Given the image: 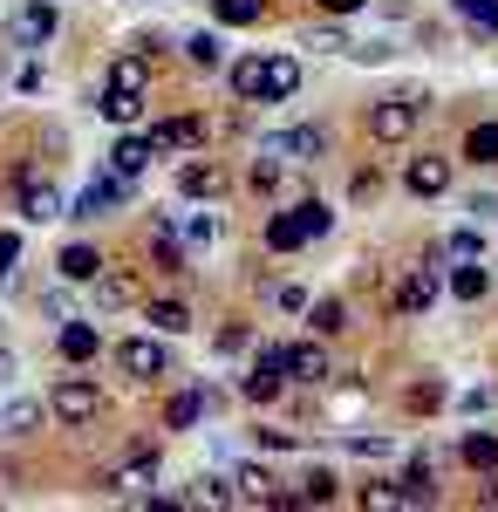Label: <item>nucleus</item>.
<instances>
[{"mask_svg": "<svg viewBox=\"0 0 498 512\" xmlns=\"http://www.w3.org/2000/svg\"><path fill=\"white\" fill-rule=\"evenodd\" d=\"M437 403H444L437 383H417V390H410V410H417V417H423V410H437Z\"/></svg>", "mask_w": 498, "mask_h": 512, "instance_id": "44", "label": "nucleus"}, {"mask_svg": "<svg viewBox=\"0 0 498 512\" xmlns=\"http://www.w3.org/2000/svg\"><path fill=\"white\" fill-rule=\"evenodd\" d=\"M458 458H464V465H471L478 478H485V472H498V437H492V431H471V437L458 444Z\"/></svg>", "mask_w": 498, "mask_h": 512, "instance_id": "22", "label": "nucleus"}, {"mask_svg": "<svg viewBox=\"0 0 498 512\" xmlns=\"http://www.w3.org/2000/svg\"><path fill=\"white\" fill-rule=\"evenodd\" d=\"M151 158H157L151 137H123V144L110 151V171H123V178H144V171H151Z\"/></svg>", "mask_w": 498, "mask_h": 512, "instance_id": "15", "label": "nucleus"}, {"mask_svg": "<svg viewBox=\"0 0 498 512\" xmlns=\"http://www.w3.org/2000/svg\"><path fill=\"white\" fill-rule=\"evenodd\" d=\"M144 315L157 321V335H185V328H192V308H185V301H151Z\"/></svg>", "mask_w": 498, "mask_h": 512, "instance_id": "30", "label": "nucleus"}, {"mask_svg": "<svg viewBox=\"0 0 498 512\" xmlns=\"http://www.w3.org/2000/svg\"><path fill=\"white\" fill-rule=\"evenodd\" d=\"M267 151H273V158H301V164H314V158H328V130H321V123L280 130V137H267Z\"/></svg>", "mask_w": 498, "mask_h": 512, "instance_id": "8", "label": "nucleus"}, {"mask_svg": "<svg viewBox=\"0 0 498 512\" xmlns=\"http://www.w3.org/2000/svg\"><path fill=\"white\" fill-rule=\"evenodd\" d=\"M96 349H103V335L89 321H62V355L69 362H96Z\"/></svg>", "mask_w": 498, "mask_h": 512, "instance_id": "21", "label": "nucleus"}, {"mask_svg": "<svg viewBox=\"0 0 498 512\" xmlns=\"http://www.w3.org/2000/svg\"><path fill=\"white\" fill-rule=\"evenodd\" d=\"M246 342H253V328H246V321H232V328H219V355H239Z\"/></svg>", "mask_w": 498, "mask_h": 512, "instance_id": "42", "label": "nucleus"}, {"mask_svg": "<svg viewBox=\"0 0 498 512\" xmlns=\"http://www.w3.org/2000/svg\"><path fill=\"white\" fill-rule=\"evenodd\" d=\"M116 369H123L130 383H157V376H171V355H164V342H151V335H130V342H116Z\"/></svg>", "mask_w": 498, "mask_h": 512, "instance_id": "2", "label": "nucleus"}, {"mask_svg": "<svg viewBox=\"0 0 498 512\" xmlns=\"http://www.w3.org/2000/svg\"><path fill=\"white\" fill-rule=\"evenodd\" d=\"M307 328H314V335H342L348 308H342V301H307Z\"/></svg>", "mask_w": 498, "mask_h": 512, "instance_id": "31", "label": "nucleus"}, {"mask_svg": "<svg viewBox=\"0 0 498 512\" xmlns=\"http://www.w3.org/2000/svg\"><path fill=\"white\" fill-rule=\"evenodd\" d=\"M301 226H307V239H321L328 226H335V212H328L321 198H307V205H301Z\"/></svg>", "mask_w": 498, "mask_h": 512, "instance_id": "39", "label": "nucleus"}, {"mask_svg": "<svg viewBox=\"0 0 498 512\" xmlns=\"http://www.w3.org/2000/svg\"><path fill=\"white\" fill-rule=\"evenodd\" d=\"M280 383H287V342H267V349L253 355V376H246L239 390H246V403H273Z\"/></svg>", "mask_w": 498, "mask_h": 512, "instance_id": "3", "label": "nucleus"}, {"mask_svg": "<svg viewBox=\"0 0 498 512\" xmlns=\"http://www.w3.org/2000/svg\"><path fill=\"white\" fill-rule=\"evenodd\" d=\"M444 253H451V260H478L485 239H478V233H451V239H444Z\"/></svg>", "mask_w": 498, "mask_h": 512, "instance_id": "41", "label": "nucleus"}, {"mask_svg": "<svg viewBox=\"0 0 498 512\" xmlns=\"http://www.w3.org/2000/svg\"><path fill=\"white\" fill-rule=\"evenodd\" d=\"M151 478H157V458H151V451H137V458H130L123 472H110V492H123V499H137V492H144Z\"/></svg>", "mask_w": 498, "mask_h": 512, "instance_id": "20", "label": "nucleus"}, {"mask_svg": "<svg viewBox=\"0 0 498 512\" xmlns=\"http://www.w3.org/2000/svg\"><path fill=\"white\" fill-rule=\"evenodd\" d=\"M212 14H219V28H253L267 14V0H212Z\"/></svg>", "mask_w": 498, "mask_h": 512, "instance_id": "28", "label": "nucleus"}, {"mask_svg": "<svg viewBox=\"0 0 498 512\" xmlns=\"http://www.w3.org/2000/svg\"><path fill=\"white\" fill-rule=\"evenodd\" d=\"M103 117L110 123H137L144 117V96H116V89H103Z\"/></svg>", "mask_w": 498, "mask_h": 512, "instance_id": "35", "label": "nucleus"}, {"mask_svg": "<svg viewBox=\"0 0 498 512\" xmlns=\"http://www.w3.org/2000/svg\"><path fill=\"white\" fill-rule=\"evenodd\" d=\"M267 246H273V253H294V246H307L301 212H273V219H267Z\"/></svg>", "mask_w": 498, "mask_h": 512, "instance_id": "23", "label": "nucleus"}, {"mask_svg": "<svg viewBox=\"0 0 498 512\" xmlns=\"http://www.w3.org/2000/svg\"><path fill=\"white\" fill-rule=\"evenodd\" d=\"M14 260H21V233H0V280L14 274Z\"/></svg>", "mask_w": 498, "mask_h": 512, "instance_id": "45", "label": "nucleus"}, {"mask_svg": "<svg viewBox=\"0 0 498 512\" xmlns=\"http://www.w3.org/2000/svg\"><path fill=\"white\" fill-rule=\"evenodd\" d=\"M348 451H362V458H383L389 437H369V431H362V437H348Z\"/></svg>", "mask_w": 498, "mask_h": 512, "instance_id": "46", "label": "nucleus"}, {"mask_svg": "<svg viewBox=\"0 0 498 512\" xmlns=\"http://www.w3.org/2000/svg\"><path fill=\"white\" fill-rule=\"evenodd\" d=\"M205 410H212V396H205V383H198V390H178L171 403H164V431H192V424L205 417Z\"/></svg>", "mask_w": 498, "mask_h": 512, "instance_id": "13", "label": "nucleus"}, {"mask_svg": "<svg viewBox=\"0 0 498 512\" xmlns=\"http://www.w3.org/2000/svg\"><path fill=\"white\" fill-rule=\"evenodd\" d=\"M260 437V451H294V431H253Z\"/></svg>", "mask_w": 498, "mask_h": 512, "instance_id": "47", "label": "nucleus"}, {"mask_svg": "<svg viewBox=\"0 0 498 512\" xmlns=\"http://www.w3.org/2000/svg\"><path fill=\"white\" fill-rule=\"evenodd\" d=\"M232 485H239V499H246V506H294V492H280L267 465H239Z\"/></svg>", "mask_w": 498, "mask_h": 512, "instance_id": "9", "label": "nucleus"}, {"mask_svg": "<svg viewBox=\"0 0 498 512\" xmlns=\"http://www.w3.org/2000/svg\"><path fill=\"white\" fill-rule=\"evenodd\" d=\"M219 185H226V178H219V164H212V158H192L185 171H178V192H185V198H219Z\"/></svg>", "mask_w": 498, "mask_h": 512, "instance_id": "16", "label": "nucleus"}, {"mask_svg": "<svg viewBox=\"0 0 498 512\" xmlns=\"http://www.w3.org/2000/svg\"><path fill=\"white\" fill-rule=\"evenodd\" d=\"M464 21H471V41H492L498 35V0H451Z\"/></svg>", "mask_w": 498, "mask_h": 512, "instance_id": "26", "label": "nucleus"}, {"mask_svg": "<svg viewBox=\"0 0 498 512\" xmlns=\"http://www.w3.org/2000/svg\"><path fill=\"white\" fill-rule=\"evenodd\" d=\"M403 185H410L417 198H444L451 192V158H437V151H430V158H410Z\"/></svg>", "mask_w": 498, "mask_h": 512, "instance_id": "10", "label": "nucleus"}, {"mask_svg": "<svg viewBox=\"0 0 498 512\" xmlns=\"http://www.w3.org/2000/svg\"><path fill=\"white\" fill-rule=\"evenodd\" d=\"M89 287H96V308H103V315H110V308H130V301H137L130 274H96Z\"/></svg>", "mask_w": 498, "mask_h": 512, "instance_id": "25", "label": "nucleus"}, {"mask_svg": "<svg viewBox=\"0 0 498 512\" xmlns=\"http://www.w3.org/2000/svg\"><path fill=\"white\" fill-rule=\"evenodd\" d=\"M301 89V62L294 55H267V103H287Z\"/></svg>", "mask_w": 498, "mask_h": 512, "instance_id": "18", "label": "nucleus"}, {"mask_svg": "<svg viewBox=\"0 0 498 512\" xmlns=\"http://www.w3.org/2000/svg\"><path fill=\"white\" fill-rule=\"evenodd\" d=\"M48 410H55L69 431H82V424H96V417H103V390H96L89 376H62L55 396H48Z\"/></svg>", "mask_w": 498, "mask_h": 512, "instance_id": "1", "label": "nucleus"}, {"mask_svg": "<svg viewBox=\"0 0 498 512\" xmlns=\"http://www.w3.org/2000/svg\"><path fill=\"white\" fill-rule=\"evenodd\" d=\"M212 239H219V219L212 212H192L185 219V246H212Z\"/></svg>", "mask_w": 498, "mask_h": 512, "instance_id": "38", "label": "nucleus"}, {"mask_svg": "<svg viewBox=\"0 0 498 512\" xmlns=\"http://www.w3.org/2000/svg\"><path fill=\"white\" fill-rule=\"evenodd\" d=\"M362 506H369V512H389V506H403V485H369V492H362Z\"/></svg>", "mask_w": 498, "mask_h": 512, "instance_id": "40", "label": "nucleus"}, {"mask_svg": "<svg viewBox=\"0 0 498 512\" xmlns=\"http://www.w3.org/2000/svg\"><path fill=\"white\" fill-rule=\"evenodd\" d=\"M185 62L192 69H219V35H192L185 41Z\"/></svg>", "mask_w": 498, "mask_h": 512, "instance_id": "36", "label": "nucleus"}, {"mask_svg": "<svg viewBox=\"0 0 498 512\" xmlns=\"http://www.w3.org/2000/svg\"><path fill=\"white\" fill-rule=\"evenodd\" d=\"M7 35H14V48H48V41H55V7H48V0H28V7H14Z\"/></svg>", "mask_w": 498, "mask_h": 512, "instance_id": "5", "label": "nucleus"}, {"mask_svg": "<svg viewBox=\"0 0 498 512\" xmlns=\"http://www.w3.org/2000/svg\"><path fill=\"white\" fill-rule=\"evenodd\" d=\"M430 301H437V274H430V267H417V274L396 287V308H403V315H423Z\"/></svg>", "mask_w": 498, "mask_h": 512, "instance_id": "17", "label": "nucleus"}, {"mask_svg": "<svg viewBox=\"0 0 498 512\" xmlns=\"http://www.w3.org/2000/svg\"><path fill=\"white\" fill-rule=\"evenodd\" d=\"M21 219H35V226H48V219H69V205H62V192H55L48 178H35V171H21Z\"/></svg>", "mask_w": 498, "mask_h": 512, "instance_id": "6", "label": "nucleus"}, {"mask_svg": "<svg viewBox=\"0 0 498 512\" xmlns=\"http://www.w3.org/2000/svg\"><path fill=\"white\" fill-rule=\"evenodd\" d=\"M110 89H116V96H151V55H144V48L116 55V62H110Z\"/></svg>", "mask_w": 498, "mask_h": 512, "instance_id": "11", "label": "nucleus"}, {"mask_svg": "<svg viewBox=\"0 0 498 512\" xmlns=\"http://www.w3.org/2000/svg\"><path fill=\"white\" fill-rule=\"evenodd\" d=\"M123 198H130V178H123V171H110V178H96V185L76 198V212H69V219H110Z\"/></svg>", "mask_w": 498, "mask_h": 512, "instance_id": "7", "label": "nucleus"}, {"mask_svg": "<svg viewBox=\"0 0 498 512\" xmlns=\"http://www.w3.org/2000/svg\"><path fill=\"white\" fill-rule=\"evenodd\" d=\"M451 294H458V301H485V294H492V274H485L478 260H464L458 274H451Z\"/></svg>", "mask_w": 498, "mask_h": 512, "instance_id": "27", "label": "nucleus"}, {"mask_svg": "<svg viewBox=\"0 0 498 512\" xmlns=\"http://www.w3.org/2000/svg\"><path fill=\"white\" fill-rule=\"evenodd\" d=\"M478 506H498V472H485V492H478Z\"/></svg>", "mask_w": 498, "mask_h": 512, "instance_id": "49", "label": "nucleus"}, {"mask_svg": "<svg viewBox=\"0 0 498 512\" xmlns=\"http://www.w3.org/2000/svg\"><path fill=\"white\" fill-rule=\"evenodd\" d=\"M430 458H417V465H410V472H403V499H430V492H437V485H430Z\"/></svg>", "mask_w": 498, "mask_h": 512, "instance_id": "37", "label": "nucleus"}, {"mask_svg": "<svg viewBox=\"0 0 498 512\" xmlns=\"http://www.w3.org/2000/svg\"><path fill=\"white\" fill-rule=\"evenodd\" d=\"M55 267H62V280H96L103 274V253H96V246H62Z\"/></svg>", "mask_w": 498, "mask_h": 512, "instance_id": "24", "label": "nucleus"}, {"mask_svg": "<svg viewBox=\"0 0 498 512\" xmlns=\"http://www.w3.org/2000/svg\"><path fill=\"white\" fill-rule=\"evenodd\" d=\"M7 369H14V355H7V349H0V376H7Z\"/></svg>", "mask_w": 498, "mask_h": 512, "instance_id": "50", "label": "nucleus"}, {"mask_svg": "<svg viewBox=\"0 0 498 512\" xmlns=\"http://www.w3.org/2000/svg\"><path fill=\"white\" fill-rule=\"evenodd\" d=\"M355 7H362V0H321V14H328V21H342V14H355Z\"/></svg>", "mask_w": 498, "mask_h": 512, "instance_id": "48", "label": "nucleus"}, {"mask_svg": "<svg viewBox=\"0 0 498 512\" xmlns=\"http://www.w3.org/2000/svg\"><path fill=\"white\" fill-rule=\"evenodd\" d=\"M307 48H328V55H342V48H348V35L335 28V21H328V28H314V35H307Z\"/></svg>", "mask_w": 498, "mask_h": 512, "instance_id": "43", "label": "nucleus"}, {"mask_svg": "<svg viewBox=\"0 0 498 512\" xmlns=\"http://www.w3.org/2000/svg\"><path fill=\"white\" fill-rule=\"evenodd\" d=\"M232 96H239V103H267V55L232 62Z\"/></svg>", "mask_w": 498, "mask_h": 512, "instance_id": "14", "label": "nucleus"}, {"mask_svg": "<svg viewBox=\"0 0 498 512\" xmlns=\"http://www.w3.org/2000/svg\"><path fill=\"white\" fill-rule=\"evenodd\" d=\"M151 260L164 267V274H178V267H185V246H178L171 226H157V233H151Z\"/></svg>", "mask_w": 498, "mask_h": 512, "instance_id": "34", "label": "nucleus"}, {"mask_svg": "<svg viewBox=\"0 0 498 512\" xmlns=\"http://www.w3.org/2000/svg\"><path fill=\"white\" fill-rule=\"evenodd\" d=\"M335 485H342L335 472H307L301 492H294V506H335Z\"/></svg>", "mask_w": 498, "mask_h": 512, "instance_id": "29", "label": "nucleus"}, {"mask_svg": "<svg viewBox=\"0 0 498 512\" xmlns=\"http://www.w3.org/2000/svg\"><path fill=\"white\" fill-rule=\"evenodd\" d=\"M464 158H471V164H498V123H471Z\"/></svg>", "mask_w": 498, "mask_h": 512, "instance_id": "32", "label": "nucleus"}, {"mask_svg": "<svg viewBox=\"0 0 498 512\" xmlns=\"http://www.w3.org/2000/svg\"><path fill=\"white\" fill-rule=\"evenodd\" d=\"M151 144H157V158H164V151H198V144H205V117H164L151 130Z\"/></svg>", "mask_w": 498, "mask_h": 512, "instance_id": "12", "label": "nucleus"}, {"mask_svg": "<svg viewBox=\"0 0 498 512\" xmlns=\"http://www.w3.org/2000/svg\"><path fill=\"white\" fill-rule=\"evenodd\" d=\"M35 424H41V403H35V396H21V403H7V417H0V431H7V437H28Z\"/></svg>", "mask_w": 498, "mask_h": 512, "instance_id": "33", "label": "nucleus"}, {"mask_svg": "<svg viewBox=\"0 0 498 512\" xmlns=\"http://www.w3.org/2000/svg\"><path fill=\"white\" fill-rule=\"evenodd\" d=\"M287 376H301V383H328V349L294 342V349H287Z\"/></svg>", "mask_w": 498, "mask_h": 512, "instance_id": "19", "label": "nucleus"}, {"mask_svg": "<svg viewBox=\"0 0 498 512\" xmlns=\"http://www.w3.org/2000/svg\"><path fill=\"white\" fill-rule=\"evenodd\" d=\"M417 110H423V96H396V103H376V110H369V137H376V144H403V137L417 130Z\"/></svg>", "mask_w": 498, "mask_h": 512, "instance_id": "4", "label": "nucleus"}]
</instances>
